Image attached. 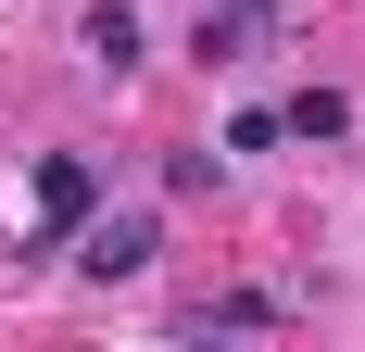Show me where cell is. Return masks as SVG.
<instances>
[{
	"instance_id": "obj_1",
	"label": "cell",
	"mask_w": 365,
	"mask_h": 352,
	"mask_svg": "<svg viewBox=\"0 0 365 352\" xmlns=\"http://www.w3.org/2000/svg\"><path fill=\"white\" fill-rule=\"evenodd\" d=\"M76 264H88V277H139V264H151V227L88 202V214H76Z\"/></svg>"
},
{
	"instance_id": "obj_2",
	"label": "cell",
	"mask_w": 365,
	"mask_h": 352,
	"mask_svg": "<svg viewBox=\"0 0 365 352\" xmlns=\"http://www.w3.org/2000/svg\"><path fill=\"white\" fill-rule=\"evenodd\" d=\"M88 202H101V176H88V151H38V214H51V227H76Z\"/></svg>"
},
{
	"instance_id": "obj_3",
	"label": "cell",
	"mask_w": 365,
	"mask_h": 352,
	"mask_svg": "<svg viewBox=\"0 0 365 352\" xmlns=\"http://www.w3.org/2000/svg\"><path fill=\"white\" fill-rule=\"evenodd\" d=\"M76 51H88V63H139V13H126V0H88V13H76Z\"/></svg>"
},
{
	"instance_id": "obj_4",
	"label": "cell",
	"mask_w": 365,
	"mask_h": 352,
	"mask_svg": "<svg viewBox=\"0 0 365 352\" xmlns=\"http://www.w3.org/2000/svg\"><path fill=\"white\" fill-rule=\"evenodd\" d=\"M277 126H290V139H340V126H353V101H340V88H302Z\"/></svg>"
},
{
	"instance_id": "obj_5",
	"label": "cell",
	"mask_w": 365,
	"mask_h": 352,
	"mask_svg": "<svg viewBox=\"0 0 365 352\" xmlns=\"http://www.w3.org/2000/svg\"><path fill=\"white\" fill-rule=\"evenodd\" d=\"M215 13H252V26H264V0H215Z\"/></svg>"
}]
</instances>
